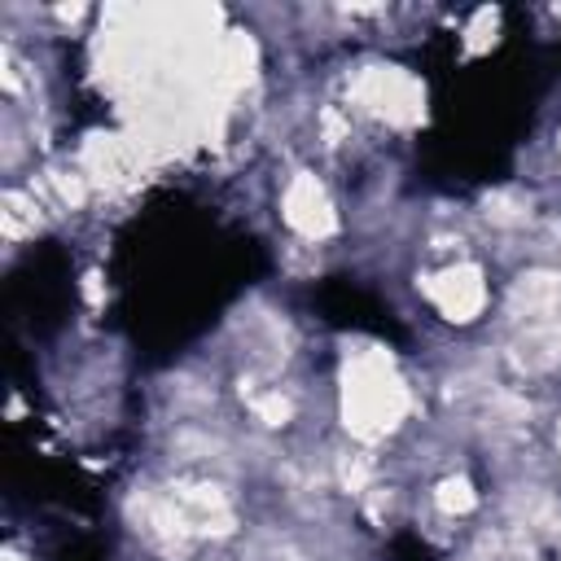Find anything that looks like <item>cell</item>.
I'll return each instance as SVG.
<instances>
[{"label": "cell", "mask_w": 561, "mask_h": 561, "mask_svg": "<svg viewBox=\"0 0 561 561\" xmlns=\"http://www.w3.org/2000/svg\"><path fill=\"white\" fill-rule=\"evenodd\" d=\"M416 289L425 294V302H430L447 324H473V320L491 307L486 272H482V263H473L469 254L430 267V272L416 280Z\"/></svg>", "instance_id": "7a4b0ae2"}, {"label": "cell", "mask_w": 561, "mask_h": 561, "mask_svg": "<svg viewBox=\"0 0 561 561\" xmlns=\"http://www.w3.org/2000/svg\"><path fill=\"white\" fill-rule=\"evenodd\" d=\"M495 232H522L530 219H535V202L530 193L522 188H495L482 197V210H478Z\"/></svg>", "instance_id": "5b68a950"}, {"label": "cell", "mask_w": 561, "mask_h": 561, "mask_svg": "<svg viewBox=\"0 0 561 561\" xmlns=\"http://www.w3.org/2000/svg\"><path fill=\"white\" fill-rule=\"evenodd\" d=\"M280 219L302 237V245H316L337 232V210L329 188L316 180V171H294L280 188Z\"/></svg>", "instance_id": "3957f363"}, {"label": "cell", "mask_w": 561, "mask_h": 561, "mask_svg": "<svg viewBox=\"0 0 561 561\" xmlns=\"http://www.w3.org/2000/svg\"><path fill=\"white\" fill-rule=\"evenodd\" d=\"M337 394H342V425H346L351 443H359V447L394 434L412 408V390L381 346L346 351Z\"/></svg>", "instance_id": "6da1fadb"}, {"label": "cell", "mask_w": 561, "mask_h": 561, "mask_svg": "<svg viewBox=\"0 0 561 561\" xmlns=\"http://www.w3.org/2000/svg\"><path fill=\"white\" fill-rule=\"evenodd\" d=\"M478 504H482V491H478V482H473L465 469H447V473L430 486V508H434L438 517H447V522H460V517L478 513Z\"/></svg>", "instance_id": "277c9868"}]
</instances>
